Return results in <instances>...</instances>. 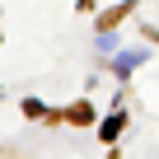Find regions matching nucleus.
<instances>
[{"instance_id": "obj_1", "label": "nucleus", "mask_w": 159, "mask_h": 159, "mask_svg": "<svg viewBox=\"0 0 159 159\" xmlns=\"http://www.w3.org/2000/svg\"><path fill=\"white\" fill-rule=\"evenodd\" d=\"M140 61H145V52H122L117 56V70H136Z\"/></svg>"}]
</instances>
